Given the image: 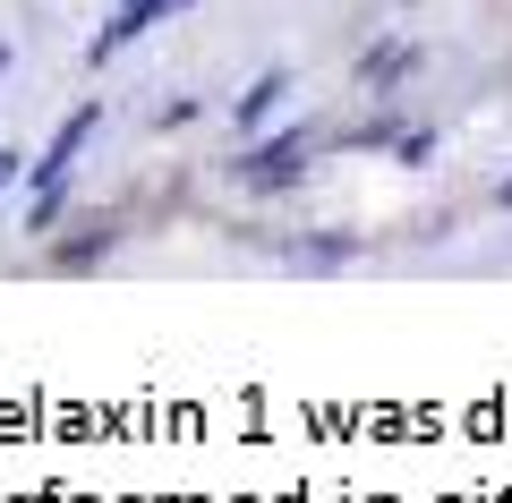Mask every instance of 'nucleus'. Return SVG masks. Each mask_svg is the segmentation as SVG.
<instances>
[{"mask_svg":"<svg viewBox=\"0 0 512 503\" xmlns=\"http://www.w3.org/2000/svg\"><path fill=\"white\" fill-rule=\"evenodd\" d=\"M154 120H163V128H188V120H197V94H171V103L154 111Z\"/></svg>","mask_w":512,"mask_h":503,"instance_id":"8","label":"nucleus"},{"mask_svg":"<svg viewBox=\"0 0 512 503\" xmlns=\"http://www.w3.org/2000/svg\"><path fill=\"white\" fill-rule=\"evenodd\" d=\"M0 77H9V43H0Z\"/></svg>","mask_w":512,"mask_h":503,"instance_id":"12","label":"nucleus"},{"mask_svg":"<svg viewBox=\"0 0 512 503\" xmlns=\"http://www.w3.org/2000/svg\"><path fill=\"white\" fill-rule=\"evenodd\" d=\"M316 137L308 128H282V137H256L248 154H239V188H256V197H274V188H291L299 171H308Z\"/></svg>","mask_w":512,"mask_h":503,"instance_id":"1","label":"nucleus"},{"mask_svg":"<svg viewBox=\"0 0 512 503\" xmlns=\"http://www.w3.org/2000/svg\"><path fill=\"white\" fill-rule=\"evenodd\" d=\"M171 9H180V0H120V18H111V26H103V35H94V43H86V60H94V69H103V60H111V52H128V43L146 35V26H163V18H171Z\"/></svg>","mask_w":512,"mask_h":503,"instance_id":"3","label":"nucleus"},{"mask_svg":"<svg viewBox=\"0 0 512 503\" xmlns=\"http://www.w3.org/2000/svg\"><path fill=\"white\" fill-rule=\"evenodd\" d=\"M410 60H419V52H410V43H384V52H367L359 60V86H402V77H410Z\"/></svg>","mask_w":512,"mask_h":503,"instance_id":"7","label":"nucleus"},{"mask_svg":"<svg viewBox=\"0 0 512 503\" xmlns=\"http://www.w3.org/2000/svg\"><path fill=\"white\" fill-rule=\"evenodd\" d=\"M393 154H402V162H427V154H436V137H427V128H410V137H393Z\"/></svg>","mask_w":512,"mask_h":503,"instance_id":"9","label":"nucleus"},{"mask_svg":"<svg viewBox=\"0 0 512 503\" xmlns=\"http://www.w3.org/2000/svg\"><path fill=\"white\" fill-rule=\"evenodd\" d=\"M18 162H26V154H9V145H0V188H9V180H18Z\"/></svg>","mask_w":512,"mask_h":503,"instance_id":"10","label":"nucleus"},{"mask_svg":"<svg viewBox=\"0 0 512 503\" xmlns=\"http://www.w3.org/2000/svg\"><path fill=\"white\" fill-rule=\"evenodd\" d=\"M282 94H291V77H282V69H265V77H256V86H248V94H239V103H231L239 137H248V128H265V120H274V103H282Z\"/></svg>","mask_w":512,"mask_h":503,"instance_id":"5","label":"nucleus"},{"mask_svg":"<svg viewBox=\"0 0 512 503\" xmlns=\"http://www.w3.org/2000/svg\"><path fill=\"white\" fill-rule=\"evenodd\" d=\"M111 248H120V222L103 214V222H86V239H60V248H52V265H60V273H86L94 256H111Z\"/></svg>","mask_w":512,"mask_h":503,"instance_id":"4","label":"nucleus"},{"mask_svg":"<svg viewBox=\"0 0 512 503\" xmlns=\"http://www.w3.org/2000/svg\"><path fill=\"white\" fill-rule=\"evenodd\" d=\"M350 256H359V239H350V231H325V239H299V248H282V265L325 273V265H350Z\"/></svg>","mask_w":512,"mask_h":503,"instance_id":"6","label":"nucleus"},{"mask_svg":"<svg viewBox=\"0 0 512 503\" xmlns=\"http://www.w3.org/2000/svg\"><path fill=\"white\" fill-rule=\"evenodd\" d=\"M94 128H103V103H77L69 120H60V137L43 145V162H35V197H43V188H69V171H77V154H86Z\"/></svg>","mask_w":512,"mask_h":503,"instance_id":"2","label":"nucleus"},{"mask_svg":"<svg viewBox=\"0 0 512 503\" xmlns=\"http://www.w3.org/2000/svg\"><path fill=\"white\" fill-rule=\"evenodd\" d=\"M495 205H504V214H512V180H504V188H495Z\"/></svg>","mask_w":512,"mask_h":503,"instance_id":"11","label":"nucleus"},{"mask_svg":"<svg viewBox=\"0 0 512 503\" xmlns=\"http://www.w3.org/2000/svg\"><path fill=\"white\" fill-rule=\"evenodd\" d=\"M180 9H188V0H180Z\"/></svg>","mask_w":512,"mask_h":503,"instance_id":"13","label":"nucleus"}]
</instances>
